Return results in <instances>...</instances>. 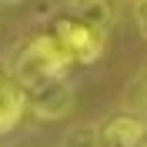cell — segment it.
<instances>
[{
    "instance_id": "cell-3",
    "label": "cell",
    "mask_w": 147,
    "mask_h": 147,
    "mask_svg": "<svg viewBox=\"0 0 147 147\" xmlns=\"http://www.w3.org/2000/svg\"><path fill=\"white\" fill-rule=\"evenodd\" d=\"M27 107L40 120H60L74 110V87L67 77H47L27 87Z\"/></svg>"
},
{
    "instance_id": "cell-5",
    "label": "cell",
    "mask_w": 147,
    "mask_h": 147,
    "mask_svg": "<svg viewBox=\"0 0 147 147\" xmlns=\"http://www.w3.org/2000/svg\"><path fill=\"white\" fill-rule=\"evenodd\" d=\"M27 110V87L13 74H0V134H10Z\"/></svg>"
},
{
    "instance_id": "cell-4",
    "label": "cell",
    "mask_w": 147,
    "mask_h": 147,
    "mask_svg": "<svg viewBox=\"0 0 147 147\" xmlns=\"http://www.w3.org/2000/svg\"><path fill=\"white\" fill-rule=\"evenodd\" d=\"M97 140L100 147H140L147 140V124L137 114H117V117L97 124Z\"/></svg>"
},
{
    "instance_id": "cell-7",
    "label": "cell",
    "mask_w": 147,
    "mask_h": 147,
    "mask_svg": "<svg viewBox=\"0 0 147 147\" xmlns=\"http://www.w3.org/2000/svg\"><path fill=\"white\" fill-rule=\"evenodd\" d=\"M60 147H100V140H97V127L84 124V127L67 130V137L60 140Z\"/></svg>"
},
{
    "instance_id": "cell-2",
    "label": "cell",
    "mask_w": 147,
    "mask_h": 147,
    "mask_svg": "<svg viewBox=\"0 0 147 147\" xmlns=\"http://www.w3.org/2000/svg\"><path fill=\"white\" fill-rule=\"evenodd\" d=\"M50 34L60 40V47L70 54L74 64H94V60L104 54V47H107V34L94 30L90 24H84V20L74 17V13L57 17L54 27H50Z\"/></svg>"
},
{
    "instance_id": "cell-6",
    "label": "cell",
    "mask_w": 147,
    "mask_h": 147,
    "mask_svg": "<svg viewBox=\"0 0 147 147\" xmlns=\"http://www.w3.org/2000/svg\"><path fill=\"white\" fill-rule=\"evenodd\" d=\"M70 13L80 17L84 24H90L94 30H100V34H110V27L117 24V3L114 0H74Z\"/></svg>"
},
{
    "instance_id": "cell-1",
    "label": "cell",
    "mask_w": 147,
    "mask_h": 147,
    "mask_svg": "<svg viewBox=\"0 0 147 147\" xmlns=\"http://www.w3.org/2000/svg\"><path fill=\"white\" fill-rule=\"evenodd\" d=\"M70 64L74 60L60 47V40L54 34H40V37H34V40H27L20 47L17 60H13V77L24 87H30V84H40L47 77H64Z\"/></svg>"
},
{
    "instance_id": "cell-9",
    "label": "cell",
    "mask_w": 147,
    "mask_h": 147,
    "mask_svg": "<svg viewBox=\"0 0 147 147\" xmlns=\"http://www.w3.org/2000/svg\"><path fill=\"white\" fill-rule=\"evenodd\" d=\"M140 147H147V140H144V144H140Z\"/></svg>"
},
{
    "instance_id": "cell-8",
    "label": "cell",
    "mask_w": 147,
    "mask_h": 147,
    "mask_svg": "<svg viewBox=\"0 0 147 147\" xmlns=\"http://www.w3.org/2000/svg\"><path fill=\"white\" fill-rule=\"evenodd\" d=\"M137 27L147 37V0H137Z\"/></svg>"
}]
</instances>
